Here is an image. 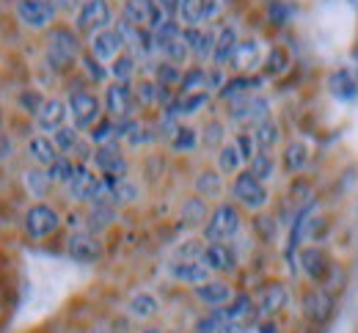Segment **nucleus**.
I'll return each mask as SVG.
<instances>
[{"label":"nucleus","mask_w":358,"mask_h":333,"mask_svg":"<svg viewBox=\"0 0 358 333\" xmlns=\"http://www.w3.org/2000/svg\"><path fill=\"white\" fill-rule=\"evenodd\" d=\"M80 36L75 28H52L50 36H47V47H45V61L50 69L55 72H64L69 69L78 58H80Z\"/></svg>","instance_id":"nucleus-1"},{"label":"nucleus","mask_w":358,"mask_h":333,"mask_svg":"<svg viewBox=\"0 0 358 333\" xmlns=\"http://www.w3.org/2000/svg\"><path fill=\"white\" fill-rule=\"evenodd\" d=\"M66 191H69V198L78 201V204H108V182L105 177L99 179L94 171H91L86 163H80L72 174V179L66 182Z\"/></svg>","instance_id":"nucleus-2"},{"label":"nucleus","mask_w":358,"mask_h":333,"mask_svg":"<svg viewBox=\"0 0 358 333\" xmlns=\"http://www.w3.org/2000/svg\"><path fill=\"white\" fill-rule=\"evenodd\" d=\"M240 226H243V221H240L237 207L221 204V207H215L213 215L207 218L201 235H204V242H226V239H231L240 232Z\"/></svg>","instance_id":"nucleus-3"},{"label":"nucleus","mask_w":358,"mask_h":333,"mask_svg":"<svg viewBox=\"0 0 358 333\" xmlns=\"http://www.w3.org/2000/svg\"><path fill=\"white\" fill-rule=\"evenodd\" d=\"M105 28H113V11L108 0H83V6L75 14V31L78 34H99Z\"/></svg>","instance_id":"nucleus-4"},{"label":"nucleus","mask_w":358,"mask_h":333,"mask_svg":"<svg viewBox=\"0 0 358 333\" xmlns=\"http://www.w3.org/2000/svg\"><path fill=\"white\" fill-rule=\"evenodd\" d=\"M231 195L237 198V204H240V207H245V209H251V212L262 209L270 198L265 182H262V179H257L251 171H240V174L234 177Z\"/></svg>","instance_id":"nucleus-5"},{"label":"nucleus","mask_w":358,"mask_h":333,"mask_svg":"<svg viewBox=\"0 0 358 333\" xmlns=\"http://www.w3.org/2000/svg\"><path fill=\"white\" fill-rule=\"evenodd\" d=\"M58 226H61V215L50 204H42V201L34 204V207H28V212L22 218V229H25V235L31 239L50 237V235L58 232Z\"/></svg>","instance_id":"nucleus-6"},{"label":"nucleus","mask_w":358,"mask_h":333,"mask_svg":"<svg viewBox=\"0 0 358 333\" xmlns=\"http://www.w3.org/2000/svg\"><path fill=\"white\" fill-rule=\"evenodd\" d=\"M66 105H69V119L78 130H91L102 119V105L91 91H83V89L72 91Z\"/></svg>","instance_id":"nucleus-7"},{"label":"nucleus","mask_w":358,"mask_h":333,"mask_svg":"<svg viewBox=\"0 0 358 333\" xmlns=\"http://www.w3.org/2000/svg\"><path fill=\"white\" fill-rule=\"evenodd\" d=\"M17 20L28 31H47L55 22V6L50 0H17Z\"/></svg>","instance_id":"nucleus-8"},{"label":"nucleus","mask_w":358,"mask_h":333,"mask_svg":"<svg viewBox=\"0 0 358 333\" xmlns=\"http://www.w3.org/2000/svg\"><path fill=\"white\" fill-rule=\"evenodd\" d=\"M122 17L138 28H149V31H157L169 20V14L157 6V0H124Z\"/></svg>","instance_id":"nucleus-9"},{"label":"nucleus","mask_w":358,"mask_h":333,"mask_svg":"<svg viewBox=\"0 0 358 333\" xmlns=\"http://www.w3.org/2000/svg\"><path fill=\"white\" fill-rule=\"evenodd\" d=\"M91 163L96 165V171L102 177H110V179H124L127 177V160L119 149V143H102V146H94V157Z\"/></svg>","instance_id":"nucleus-10"},{"label":"nucleus","mask_w":358,"mask_h":333,"mask_svg":"<svg viewBox=\"0 0 358 333\" xmlns=\"http://www.w3.org/2000/svg\"><path fill=\"white\" fill-rule=\"evenodd\" d=\"M229 119L237 121V124H259L270 119V102L265 96H243V99H234L231 108H229Z\"/></svg>","instance_id":"nucleus-11"},{"label":"nucleus","mask_w":358,"mask_h":333,"mask_svg":"<svg viewBox=\"0 0 358 333\" xmlns=\"http://www.w3.org/2000/svg\"><path fill=\"white\" fill-rule=\"evenodd\" d=\"M66 253L80 265H94L102 259V242L89 229H78L66 239Z\"/></svg>","instance_id":"nucleus-12"},{"label":"nucleus","mask_w":358,"mask_h":333,"mask_svg":"<svg viewBox=\"0 0 358 333\" xmlns=\"http://www.w3.org/2000/svg\"><path fill=\"white\" fill-rule=\"evenodd\" d=\"M135 89H130V83H119L113 80L105 91V110L110 113V119H130L135 113Z\"/></svg>","instance_id":"nucleus-13"},{"label":"nucleus","mask_w":358,"mask_h":333,"mask_svg":"<svg viewBox=\"0 0 358 333\" xmlns=\"http://www.w3.org/2000/svg\"><path fill=\"white\" fill-rule=\"evenodd\" d=\"M124 47H127L124 45V36L116 28H105V31L94 34L89 42V52L96 61H102V64H113L124 52Z\"/></svg>","instance_id":"nucleus-14"},{"label":"nucleus","mask_w":358,"mask_h":333,"mask_svg":"<svg viewBox=\"0 0 358 333\" xmlns=\"http://www.w3.org/2000/svg\"><path fill=\"white\" fill-rule=\"evenodd\" d=\"M169 276L179 281V284H187V286H199L204 281H210V267L201 262V259H174L169 262Z\"/></svg>","instance_id":"nucleus-15"},{"label":"nucleus","mask_w":358,"mask_h":333,"mask_svg":"<svg viewBox=\"0 0 358 333\" xmlns=\"http://www.w3.org/2000/svg\"><path fill=\"white\" fill-rule=\"evenodd\" d=\"M229 64H231V69H237L240 75H251V72H257V69L265 64L262 45H259L257 39H245V42H240Z\"/></svg>","instance_id":"nucleus-16"},{"label":"nucleus","mask_w":358,"mask_h":333,"mask_svg":"<svg viewBox=\"0 0 358 333\" xmlns=\"http://www.w3.org/2000/svg\"><path fill=\"white\" fill-rule=\"evenodd\" d=\"M215 36L213 31H204L201 25H193V28H185L182 25V39L190 50V55H196L199 61H210L213 52H215Z\"/></svg>","instance_id":"nucleus-17"},{"label":"nucleus","mask_w":358,"mask_h":333,"mask_svg":"<svg viewBox=\"0 0 358 333\" xmlns=\"http://www.w3.org/2000/svg\"><path fill=\"white\" fill-rule=\"evenodd\" d=\"M287 303H289V292H287V286L268 284V286H262L259 295H257V314L273 317V314H278L281 309H287Z\"/></svg>","instance_id":"nucleus-18"},{"label":"nucleus","mask_w":358,"mask_h":333,"mask_svg":"<svg viewBox=\"0 0 358 333\" xmlns=\"http://www.w3.org/2000/svg\"><path fill=\"white\" fill-rule=\"evenodd\" d=\"M66 119H69V105L64 99H47L45 105H42V110L36 113V124H39L42 133L61 130L66 124Z\"/></svg>","instance_id":"nucleus-19"},{"label":"nucleus","mask_w":358,"mask_h":333,"mask_svg":"<svg viewBox=\"0 0 358 333\" xmlns=\"http://www.w3.org/2000/svg\"><path fill=\"white\" fill-rule=\"evenodd\" d=\"M193 295H196V300L199 303H204L207 309H221L226 303H231V297H234V292H231V286L226 284V281H204V284L193 286Z\"/></svg>","instance_id":"nucleus-20"},{"label":"nucleus","mask_w":358,"mask_h":333,"mask_svg":"<svg viewBox=\"0 0 358 333\" xmlns=\"http://www.w3.org/2000/svg\"><path fill=\"white\" fill-rule=\"evenodd\" d=\"M201 262L213 273H231L237 267V259H234V253H231V248L226 242H207V248L201 253Z\"/></svg>","instance_id":"nucleus-21"},{"label":"nucleus","mask_w":358,"mask_h":333,"mask_svg":"<svg viewBox=\"0 0 358 333\" xmlns=\"http://www.w3.org/2000/svg\"><path fill=\"white\" fill-rule=\"evenodd\" d=\"M25 151H28V160H31L34 165H42V168L52 165V163L61 157L55 141L47 138V135H34V138L28 141V146H25Z\"/></svg>","instance_id":"nucleus-22"},{"label":"nucleus","mask_w":358,"mask_h":333,"mask_svg":"<svg viewBox=\"0 0 358 333\" xmlns=\"http://www.w3.org/2000/svg\"><path fill=\"white\" fill-rule=\"evenodd\" d=\"M298 262H301V270L312 279L314 284L325 281V276H328V270H331L328 256H325L320 248H303V251H301V256H298Z\"/></svg>","instance_id":"nucleus-23"},{"label":"nucleus","mask_w":358,"mask_h":333,"mask_svg":"<svg viewBox=\"0 0 358 333\" xmlns=\"http://www.w3.org/2000/svg\"><path fill=\"white\" fill-rule=\"evenodd\" d=\"M303 311H306V317H309L312 323L322 325V323L331 317V311H334V300H331L328 292L314 289V292H309V295L303 297Z\"/></svg>","instance_id":"nucleus-24"},{"label":"nucleus","mask_w":358,"mask_h":333,"mask_svg":"<svg viewBox=\"0 0 358 333\" xmlns=\"http://www.w3.org/2000/svg\"><path fill=\"white\" fill-rule=\"evenodd\" d=\"M237 45H240V34H237V28H234V25H224V28L218 31V36H215L213 64H215V66H226V64L231 61V55H234Z\"/></svg>","instance_id":"nucleus-25"},{"label":"nucleus","mask_w":358,"mask_h":333,"mask_svg":"<svg viewBox=\"0 0 358 333\" xmlns=\"http://www.w3.org/2000/svg\"><path fill=\"white\" fill-rule=\"evenodd\" d=\"M127 314L133 320H152L160 314V300L152 295V292H135L133 297L127 300Z\"/></svg>","instance_id":"nucleus-26"},{"label":"nucleus","mask_w":358,"mask_h":333,"mask_svg":"<svg viewBox=\"0 0 358 333\" xmlns=\"http://www.w3.org/2000/svg\"><path fill=\"white\" fill-rule=\"evenodd\" d=\"M259 86H262L259 77H254V75H237V77L226 80V86L218 91V94H221V99H226V102H234V99L251 96Z\"/></svg>","instance_id":"nucleus-27"},{"label":"nucleus","mask_w":358,"mask_h":333,"mask_svg":"<svg viewBox=\"0 0 358 333\" xmlns=\"http://www.w3.org/2000/svg\"><path fill=\"white\" fill-rule=\"evenodd\" d=\"M328 89H331V94L336 96V99L350 102V99H356V96H358V80L353 77V72L339 69V72H334V75H331Z\"/></svg>","instance_id":"nucleus-28"},{"label":"nucleus","mask_w":358,"mask_h":333,"mask_svg":"<svg viewBox=\"0 0 358 333\" xmlns=\"http://www.w3.org/2000/svg\"><path fill=\"white\" fill-rule=\"evenodd\" d=\"M22 185H25V191L31 198H45L50 188H52V179L47 177V168L42 165H34V168H28L25 174H22Z\"/></svg>","instance_id":"nucleus-29"},{"label":"nucleus","mask_w":358,"mask_h":333,"mask_svg":"<svg viewBox=\"0 0 358 333\" xmlns=\"http://www.w3.org/2000/svg\"><path fill=\"white\" fill-rule=\"evenodd\" d=\"M179 218H182V223H185V226H204V223H207V218H210V212H207V201H204L201 195L185 198Z\"/></svg>","instance_id":"nucleus-30"},{"label":"nucleus","mask_w":358,"mask_h":333,"mask_svg":"<svg viewBox=\"0 0 358 333\" xmlns=\"http://www.w3.org/2000/svg\"><path fill=\"white\" fill-rule=\"evenodd\" d=\"M226 320L229 323H251L257 314V303L248 295H237L231 297V303H226Z\"/></svg>","instance_id":"nucleus-31"},{"label":"nucleus","mask_w":358,"mask_h":333,"mask_svg":"<svg viewBox=\"0 0 358 333\" xmlns=\"http://www.w3.org/2000/svg\"><path fill=\"white\" fill-rule=\"evenodd\" d=\"M113 221H116L113 204H94L91 212L86 215V226H89V232H94V235H99L108 226H113Z\"/></svg>","instance_id":"nucleus-32"},{"label":"nucleus","mask_w":358,"mask_h":333,"mask_svg":"<svg viewBox=\"0 0 358 333\" xmlns=\"http://www.w3.org/2000/svg\"><path fill=\"white\" fill-rule=\"evenodd\" d=\"M243 165H245V157L240 154L237 143H224L221 151H218V171L229 174V177H237Z\"/></svg>","instance_id":"nucleus-33"},{"label":"nucleus","mask_w":358,"mask_h":333,"mask_svg":"<svg viewBox=\"0 0 358 333\" xmlns=\"http://www.w3.org/2000/svg\"><path fill=\"white\" fill-rule=\"evenodd\" d=\"M309 165V146L301 141H292L284 149V168L289 174H301Z\"/></svg>","instance_id":"nucleus-34"},{"label":"nucleus","mask_w":358,"mask_h":333,"mask_svg":"<svg viewBox=\"0 0 358 333\" xmlns=\"http://www.w3.org/2000/svg\"><path fill=\"white\" fill-rule=\"evenodd\" d=\"M179 94H201V91H210V72L207 69H190L182 75V83L177 86Z\"/></svg>","instance_id":"nucleus-35"},{"label":"nucleus","mask_w":358,"mask_h":333,"mask_svg":"<svg viewBox=\"0 0 358 333\" xmlns=\"http://www.w3.org/2000/svg\"><path fill=\"white\" fill-rule=\"evenodd\" d=\"M196 193L201 198H218L224 193V177L218 171H201L196 177Z\"/></svg>","instance_id":"nucleus-36"},{"label":"nucleus","mask_w":358,"mask_h":333,"mask_svg":"<svg viewBox=\"0 0 358 333\" xmlns=\"http://www.w3.org/2000/svg\"><path fill=\"white\" fill-rule=\"evenodd\" d=\"M177 20L185 28L201 25L204 22V0H179Z\"/></svg>","instance_id":"nucleus-37"},{"label":"nucleus","mask_w":358,"mask_h":333,"mask_svg":"<svg viewBox=\"0 0 358 333\" xmlns=\"http://www.w3.org/2000/svg\"><path fill=\"white\" fill-rule=\"evenodd\" d=\"M160 94H163V86L157 80H141L135 86V102L143 105V108H155L160 105Z\"/></svg>","instance_id":"nucleus-38"},{"label":"nucleus","mask_w":358,"mask_h":333,"mask_svg":"<svg viewBox=\"0 0 358 333\" xmlns=\"http://www.w3.org/2000/svg\"><path fill=\"white\" fill-rule=\"evenodd\" d=\"M89 141L94 143V146L119 141V133H116V119H99V121L91 127Z\"/></svg>","instance_id":"nucleus-39"},{"label":"nucleus","mask_w":358,"mask_h":333,"mask_svg":"<svg viewBox=\"0 0 358 333\" xmlns=\"http://www.w3.org/2000/svg\"><path fill=\"white\" fill-rule=\"evenodd\" d=\"M254 138H257V146L259 151H270L275 143H278V124L273 119H265L254 127Z\"/></svg>","instance_id":"nucleus-40"},{"label":"nucleus","mask_w":358,"mask_h":333,"mask_svg":"<svg viewBox=\"0 0 358 333\" xmlns=\"http://www.w3.org/2000/svg\"><path fill=\"white\" fill-rule=\"evenodd\" d=\"M75 163H72V157H66V154H61L52 165H47V177L52 179V185H66L69 179H72V174H75Z\"/></svg>","instance_id":"nucleus-41"},{"label":"nucleus","mask_w":358,"mask_h":333,"mask_svg":"<svg viewBox=\"0 0 358 333\" xmlns=\"http://www.w3.org/2000/svg\"><path fill=\"white\" fill-rule=\"evenodd\" d=\"M135 66H138V61H135V55H130V52H122L113 64H110V77L113 80H119V83H130V77L135 75Z\"/></svg>","instance_id":"nucleus-42"},{"label":"nucleus","mask_w":358,"mask_h":333,"mask_svg":"<svg viewBox=\"0 0 358 333\" xmlns=\"http://www.w3.org/2000/svg\"><path fill=\"white\" fill-rule=\"evenodd\" d=\"M182 69H179L177 64H171V61H160V64H155V80L160 83V86H169V89H174L182 83Z\"/></svg>","instance_id":"nucleus-43"},{"label":"nucleus","mask_w":358,"mask_h":333,"mask_svg":"<svg viewBox=\"0 0 358 333\" xmlns=\"http://www.w3.org/2000/svg\"><path fill=\"white\" fill-rule=\"evenodd\" d=\"M52 141H55V146H58V151H61V154H69V151L80 143V130H78L75 124H72V127H69V124H64L61 130H55V133H52Z\"/></svg>","instance_id":"nucleus-44"},{"label":"nucleus","mask_w":358,"mask_h":333,"mask_svg":"<svg viewBox=\"0 0 358 333\" xmlns=\"http://www.w3.org/2000/svg\"><path fill=\"white\" fill-rule=\"evenodd\" d=\"M248 171H251L257 179L268 182V179H273V174H275V163H273V157H270L268 151H259V154L248 163Z\"/></svg>","instance_id":"nucleus-45"},{"label":"nucleus","mask_w":358,"mask_h":333,"mask_svg":"<svg viewBox=\"0 0 358 333\" xmlns=\"http://www.w3.org/2000/svg\"><path fill=\"white\" fill-rule=\"evenodd\" d=\"M226 323H229V320H226L224 306H221V309H213L204 320H199V323H196V333H218Z\"/></svg>","instance_id":"nucleus-46"},{"label":"nucleus","mask_w":358,"mask_h":333,"mask_svg":"<svg viewBox=\"0 0 358 333\" xmlns=\"http://www.w3.org/2000/svg\"><path fill=\"white\" fill-rule=\"evenodd\" d=\"M262 66H265V72H268V75H273V77H275V75H284V72H287L289 58H287V52H284V50L275 47V50H270L268 55H265V64H262Z\"/></svg>","instance_id":"nucleus-47"},{"label":"nucleus","mask_w":358,"mask_h":333,"mask_svg":"<svg viewBox=\"0 0 358 333\" xmlns=\"http://www.w3.org/2000/svg\"><path fill=\"white\" fill-rule=\"evenodd\" d=\"M199 133L196 130H190V127H179L177 133H174V138H171V149H177V151H190V149H196L199 146Z\"/></svg>","instance_id":"nucleus-48"},{"label":"nucleus","mask_w":358,"mask_h":333,"mask_svg":"<svg viewBox=\"0 0 358 333\" xmlns=\"http://www.w3.org/2000/svg\"><path fill=\"white\" fill-rule=\"evenodd\" d=\"M224 138H226V130L221 121H210V124L201 130V143H204L207 149H221V146H224Z\"/></svg>","instance_id":"nucleus-49"},{"label":"nucleus","mask_w":358,"mask_h":333,"mask_svg":"<svg viewBox=\"0 0 358 333\" xmlns=\"http://www.w3.org/2000/svg\"><path fill=\"white\" fill-rule=\"evenodd\" d=\"M80 64H83V69H86V75H89L94 83H102V80H108L110 77V72L105 69V64L102 61H96L94 55H80Z\"/></svg>","instance_id":"nucleus-50"},{"label":"nucleus","mask_w":358,"mask_h":333,"mask_svg":"<svg viewBox=\"0 0 358 333\" xmlns=\"http://www.w3.org/2000/svg\"><path fill=\"white\" fill-rule=\"evenodd\" d=\"M268 17H270V22L284 25V22L292 17V6H289L287 0H270V3H268Z\"/></svg>","instance_id":"nucleus-51"},{"label":"nucleus","mask_w":358,"mask_h":333,"mask_svg":"<svg viewBox=\"0 0 358 333\" xmlns=\"http://www.w3.org/2000/svg\"><path fill=\"white\" fill-rule=\"evenodd\" d=\"M45 102H47L45 96L39 94V91H31V89L20 94V108H22L25 113H31L34 119H36V113L42 110V105H45Z\"/></svg>","instance_id":"nucleus-52"},{"label":"nucleus","mask_w":358,"mask_h":333,"mask_svg":"<svg viewBox=\"0 0 358 333\" xmlns=\"http://www.w3.org/2000/svg\"><path fill=\"white\" fill-rule=\"evenodd\" d=\"M234 143H237L240 154L245 157V163H251V160L259 154V146H257V138H254V133H243V135H237V138H234Z\"/></svg>","instance_id":"nucleus-53"},{"label":"nucleus","mask_w":358,"mask_h":333,"mask_svg":"<svg viewBox=\"0 0 358 333\" xmlns=\"http://www.w3.org/2000/svg\"><path fill=\"white\" fill-rule=\"evenodd\" d=\"M204 248H207V245H201L199 239H185L182 245H177V251H174V259H201Z\"/></svg>","instance_id":"nucleus-54"},{"label":"nucleus","mask_w":358,"mask_h":333,"mask_svg":"<svg viewBox=\"0 0 358 333\" xmlns=\"http://www.w3.org/2000/svg\"><path fill=\"white\" fill-rule=\"evenodd\" d=\"M226 11V0H204V22L218 20Z\"/></svg>","instance_id":"nucleus-55"},{"label":"nucleus","mask_w":358,"mask_h":333,"mask_svg":"<svg viewBox=\"0 0 358 333\" xmlns=\"http://www.w3.org/2000/svg\"><path fill=\"white\" fill-rule=\"evenodd\" d=\"M50 3L55 6V11H69V14L72 11L78 14V8L83 6V0H50Z\"/></svg>","instance_id":"nucleus-56"},{"label":"nucleus","mask_w":358,"mask_h":333,"mask_svg":"<svg viewBox=\"0 0 358 333\" xmlns=\"http://www.w3.org/2000/svg\"><path fill=\"white\" fill-rule=\"evenodd\" d=\"M11 154H14V143H11V138L6 133H0V163L8 160Z\"/></svg>","instance_id":"nucleus-57"},{"label":"nucleus","mask_w":358,"mask_h":333,"mask_svg":"<svg viewBox=\"0 0 358 333\" xmlns=\"http://www.w3.org/2000/svg\"><path fill=\"white\" fill-rule=\"evenodd\" d=\"M218 333H251V323H226Z\"/></svg>","instance_id":"nucleus-58"},{"label":"nucleus","mask_w":358,"mask_h":333,"mask_svg":"<svg viewBox=\"0 0 358 333\" xmlns=\"http://www.w3.org/2000/svg\"><path fill=\"white\" fill-rule=\"evenodd\" d=\"M226 86V80H224V72H221V66H215L213 72H210V89H224Z\"/></svg>","instance_id":"nucleus-59"},{"label":"nucleus","mask_w":358,"mask_h":333,"mask_svg":"<svg viewBox=\"0 0 358 333\" xmlns=\"http://www.w3.org/2000/svg\"><path fill=\"white\" fill-rule=\"evenodd\" d=\"M157 6L169 14V17H177V11H179V0H157Z\"/></svg>","instance_id":"nucleus-60"},{"label":"nucleus","mask_w":358,"mask_h":333,"mask_svg":"<svg viewBox=\"0 0 358 333\" xmlns=\"http://www.w3.org/2000/svg\"><path fill=\"white\" fill-rule=\"evenodd\" d=\"M262 333H275V325H273V323H265V325H262Z\"/></svg>","instance_id":"nucleus-61"},{"label":"nucleus","mask_w":358,"mask_h":333,"mask_svg":"<svg viewBox=\"0 0 358 333\" xmlns=\"http://www.w3.org/2000/svg\"><path fill=\"white\" fill-rule=\"evenodd\" d=\"M89 333H110L108 328H94V331H89Z\"/></svg>","instance_id":"nucleus-62"},{"label":"nucleus","mask_w":358,"mask_h":333,"mask_svg":"<svg viewBox=\"0 0 358 333\" xmlns=\"http://www.w3.org/2000/svg\"><path fill=\"white\" fill-rule=\"evenodd\" d=\"M143 333H163L160 328H149V331H143Z\"/></svg>","instance_id":"nucleus-63"}]
</instances>
